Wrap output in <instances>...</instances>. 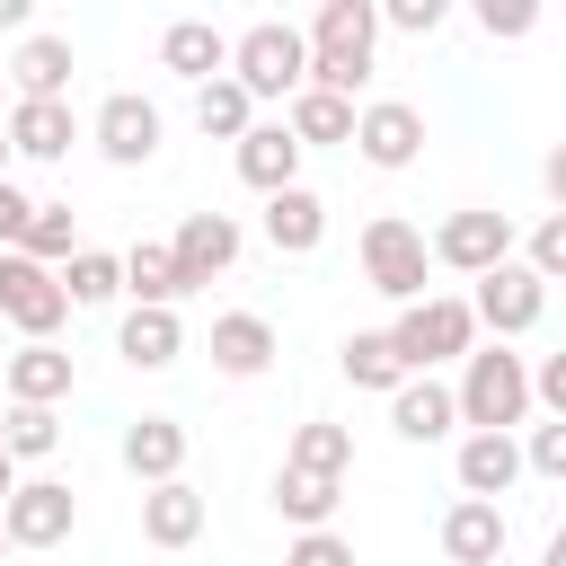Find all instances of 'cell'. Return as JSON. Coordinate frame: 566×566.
I'll return each instance as SVG.
<instances>
[{
  "label": "cell",
  "mask_w": 566,
  "mask_h": 566,
  "mask_svg": "<svg viewBox=\"0 0 566 566\" xmlns=\"http://www.w3.org/2000/svg\"><path fill=\"white\" fill-rule=\"evenodd\" d=\"M380 336H389V354L407 363V380H416V371L433 380L442 363H460V354L478 345V318H469V301H460V292H424V301H407Z\"/></svg>",
  "instance_id": "3"
},
{
  "label": "cell",
  "mask_w": 566,
  "mask_h": 566,
  "mask_svg": "<svg viewBox=\"0 0 566 566\" xmlns=\"http://www.w3.org/2000/svg\"><path fill=\"white\" fill-rule=\"evenodd\" d=\"M230 80L248 88V106H265V97H283V106H292V88L310 80V44H301V27L256 18L248 35H230Z\"/></svg>",
  "instance_id": "4"
},
{
  "label": "cell",
  "mask_w": 566,
  "mask_h": 566,
  "mask_svg": "<svg viewBox=\"0 0 566 566\" xmlns=\"http://www.w3.org/2000/svg\"><path fill=\"white\" fill-rule=\"evenodd\" d=\"M115 354H124L133 371H168V363L186 354V318H177V310H124Z\"/></svg>",
  "instance_id": "24"
},
{
  "label": "cell",
  "mask_w": 566,
  "mask_h": 566,
  "mask_svg": "<svg viewBox=\"0 0 566 566\" xmlns=\"http://www.w3.org/2000/svg\"><path fill=\"white\" fill-rule=\"evenodd\" d=\"M380 9V27H398V35H433L442 18H451V0H371Z\"/></svg>",
  "instance_id": "37"
},
{
  "label": "cell",
  "mask_w": 566,
  "mask_h": 566,
  "mask_svg": "<svg viewBox=\"0 0 566 566\" xmlns=\"http://www.w3.org/2000/svg\"><path fill=\"white\" fill-rule=\"evenodd\" d=\"M424 256L478 283L486 265H504V256H513V212H486V203H469V212H442V230L424 239Z\"/></svg>",
  "instance_id": "8"
},
{
  "label": "cell",
  "mask_w": 566,
  "mask_h": 566,
  "mask_svg": "<svg viewBox=\"0 0 566 566\" xmlns=\"http://www.w3.org/2000/svg\"><path fill=\"white\" fill-rule=\"evenodd\" d=\"M9 486H18V460H9V451H0V504H9Z\"/></svg>",
  "instance_id": "44"
},
{
  "label": "cell",
  "mask_w": 566,
  "mask_h": 566,
  "mask_svg": "<svg viewBox=\"0 0 566 566\" xmlns=\"http://www.w3.org/2000/svg\"><path fill=\"white\" fill-rule=\"evenodd\" d=\"M478 27H486L495 44H513V35L539 27V0H478Z\"/></svg>",
  "instance_id": "38"
},
{
  "label": "cell",
  "mask_w": 566,
  "mask_h": 566,
  "mask_svg": "<svg viewBox=\"0 0 566 566\" xmlns=\"http://www.w3.org/2000/svg\"><path fill=\"white\" fill-rule=\"evenodd\" d=\"M522 265H531L539 283H557V274H566V212H539V221H531V248H522Z\"/></svg>",
  "instance_id": "36"
},
{
  "label": "cell",
  "mask_w": 566,
  "mask_h": 566,
  "mask_svg": "<svg viewBox=\"0 0 566 566\" xmlns=\"http://www.w3.org/2000/svg\"><path fill=\"white\" fill-rule=\"evenodd\" d=\"M301 44H310V80L301 88H327V97L354 106V88L371 80V53H380V9L371 0H318Z\"/></svg>",
  "instance_id": "1"
},
{
  "label": "cell",
  "mask_w": 566,
  "mask_h": 566,
  "mask_svg": "<svg viewBox=\"0 0 566 566\" xmlns=\"http://www.w3.org/2000/svg\"><path fill=\"white\" fill-rule=\"evenodd\" d=\"M0 548H9V539H0Z\"/></svg>",
  "instance_id": "47"
},
{
  "label": "cell",
  "mask_w": 566,
  "mask_h": 566,
  "mask_svg": "<svg viewBox=\"0 0 566 566\" xmlns=\"http://www.w3.org/2000/svg\"><path fill=\"white\" fill-rule=\"evenodd\" d=\"M389 424H398V442H451L460 433V407H451V380H398L389 389Z\"/></svg>",
  "instance_id": "17"
},
{
  "label": "cell",
  "mask_w": 566,
  "mask_h": 566,
  "mask_svg": "<svg viewBox=\"0 0 566 566\" xmlns=\"http://www.w3.org/2000/svg\"><path fill=\"white\" fill-rule=\"evenodd\" d=\"M513 451H522V478H566V416L513 433Z\"/></svg>",
  "instance_id": "35"
},
{
  "label": "cell",
  "mask_w": 566,
  "mask_h": 566,
  "mask_svg": "<svg viewBox=\"0 0 566 566\" xmlns=\"http://www.w3.org/2000/svg\"><path fill=\"white\" fill-rule=\"evenodd\" d=\"M539 186H548V203L566 212V150H548V168H539Z\"/></svg>",
  "instance_id": "42"
},
{
  "label": "cell",
  "mask_w": 566,
  "mask_h": 566,
  "mask_svg": "<svg viewBox=\"0 0 566 566\" xmlns=\"http://www.w3.org/2000/svg\"><path fill=\"white\" fill-rule=\"evenodd\" d=\"M0 27H27V0H0Z\"/></svg>",
  "instance_id": "43"
},
{
  "label": "cell",
  "mask_w": 566,
  "mask_h": 566,
  "mask_svg": "<svg viewBox=\"0 0 566 566\" xmlns=\"http://www.w3.org/2000/svg\"><path fill=\"white\" fill-rule=\"evenodd\" d=\"M265 363H274V318L221 310V318H212V371H221V380H256Z\"/></svg>",
  "instance_id": "22"
},
{
  "label": "cell",
  "mask_w": 566,
  "mask_h": 566,
  "mask_svg": "<svg viewBox=\"0 0 566 566\" xmlns=\"http://www.w3.org/2000/svg\"><path fill=\"white\" fill-rule=\"evenodd\" d=\"M0 318L27 336V345H53V327L71 318V301H62V283H53V265H35V256H0Z\"/></svg>",
  "instance_id": "9"
},
{
  "label": "cell",
  "mask_w": 566,
  "mask_h": 566,
  "mask_svg": "<svg viewBox=\"0 0 566 566\" xmlns=\"http://www.w3.org/2000/svg\"><path fill=\"white\" fill-rule=\"evenodd\" d=\"M80 531V495L62 478H18L9 504H0V539L9 548H62Z\"/></svg>",
  "instance_id": "7"
},
{
  "label": "cell",
  "mask_w": 566,
  "mask_h": 566,
  "mask_svg": "<svg viewBox=\"0 0 566 566\" xmlns=\"http://www.w3.org/2000/svg\"><path fill=\"white\" fill-rule=\"evenodd\" d=\"M115 451H124V469H133L142 486H168V478H186V424H177V416H133Z\"/></svg>",
  "instance_id": "18"
},
{
  "label": "cell",
  "mask_w": 566,
  "mask_h": 566,
  "mask_svg": "<svg viewBox=\"0 0 566 566\" xmlns=\"http://www.w3.org/2000/svg\"><path fill=\"white\" fill-rule=\"evenodd\" d=\"M318 239H327V195H310V186L265 195V248L274 256H318Z\"/></svg>",
  "instance_id": "21"
},
{
  "label": "cell",
  "mask_w": 566,
  "mask_h": 566,
  "mask_svg": "<svg viewBox=\"0 0 566 566\" xmlns=\"http://www.w3.org/2000/svg\"><path fill=\"white\" fill-rule=\"evenodd\" d=\"M336 371H345L354 389H380V398H389V389L407 380V363L389 354V336H380V327H354V336L336 345Z\"/></svg>",
  "instance_id": "30"
},
{
  "label": "cell",
  "mask_w": 566,
  "mask_h": 566,
  "mask_svg": "<svg viewBox=\"0 0 566 566\" xmlns=\"http://www.w3.org/2000/svg\"><path fill=\"white\" fill-rule=\"evenodd\" d=\"M239 248H248V230H239L230 212H186L177 239H168V265H177L186 292H203V283H221V274L239 265Z\"/></svg>",
  "instance_id": "10"
},
{
  "label": "cell",
  "mask_w": 566,
  "mask_h": 566,
  "mask_svg": "<svg viewBox=\"0 0 566 566\" xmlns=\"http://www.w3.org/2000/svg\"><path fill=\"white\" fill-rule=\"evenodd\" d=\"M27 212H35V195H27L18 177H0V256H9L18 239H27Z\"/></svg>",
  "instance_id": "40"
},
{
  "label": "cell",
  "mask_w": 566,
  "mask_h": 566,
  "mask_svg": "<svg viewBox=\"0 0 566 566\" xmlns=\"http://www.w3.org/2000/svg\"><path fill=\"white\" fill-rule=\"evenodd\" d=\"M53 283H62V301H71V310H106V301L124 292V265H115L106 248H71V256L53 265Z\"/></svg>",
  "instance_id": "29"
},
{
  "label": "cell",
  "mask_w": 566,
  "mask_h": 566,
  "mask_svg": "<svg viewBox=\"0 0 566 566\" xmlns=\"http://www.w3.org/2000/svg\"><path fill=\"white\" fill-rule=\"evenodd\" d=\"M283 133H292L301 150H345V142H354V106H345V97H327V88H292Z\"/></svg>",
  "instance_id": "25"
},
{
  "label": "cell",
  "mask_w": 566,
  "mask_h": 566,
  "mask_svg": "<svg viewBox=\"0 0 566 566\" xmlns=\"http://www.w3.org/2000/svg\"><path fill=\"white\" fill-rule=\"evenodd\" d=\"M469 318H478L495 345H513V336H531V327L548 318V283H539L522 256H504V265H486V274H478V292H469Z\"/></svg>",
  "instance_id": "6"
},
{
  "label": "cell",
  "mask_w": 566,
  "mask_h": 566,
  "mask_svg": "<svg viewBox=\"0 0 566 566\" xmlns=\"http://www.w3.org/2000/svg\"><path fill=\"white\" fill-rule=\"evenodd\" d=\"M539 566H566V531H557V539H548V557H539Z\"/></svg>",
  "instance_id": "45"
},
{
  "label": "cell",
  "mask_w": 566,
  "mask_h": 566,
  "mask_svg": "<svg viewBox=\"0 0 566 566\" xmlns=\"http://www.w3.org/2000/svg\"><path fill=\"white\" fill-rule=\"evenodd\" d=\"M451 478H460V495H478V504L513 495V478H522V451H513V433H460V451H451Z\"/></svg>",
  "instance_id": "19"
},
{
  "label": "cell",
  "mask_w": 566,
  "mask_h": 566,
  "mask_svg": "<svg viewBox=\"0 0 566 566\" xmlns=\"http://www.w3.org/2000/svg\"><path fill=\"white\" fill-rule=\"evenodd\" d=\"M248 124H256V106H248V88H239L230 71L195 88V133H203V142H239Z\"/></svg>",
  "instance_id": "32"
},
{
  "label": "cell",
  "mask_w": 566,
  "mask_h": 566,
  "mask_svg": "<svg viewBox=\"0 0 566 566\" xmlns=\"http://www.w3.org/2000/svg\"><path fill=\"white\" fill-rule=\"evenodd\" d=\"M0 177H9V133H0Z\"/></svg>",
  "instance_id": "46"
},
{
  "label": "cell",
  "mask_w": 566,
  "mask_h": 566,
  "mask_svg": "<svg viewBox=\"0 0 566 566\" xmlns=\"http://www.w3.org/2000/svg\"><path fill=\"white\" fill-rule=\"evenodd\" d=\"M159 71H177V80H221L230 71V35L212 27V18H177V27H159Z\"/></svg>",
  "instance_id": "20"
},
{
  "label": "cell",
  "mask_w": 566,
  "mask_h": 566,
  "mask_svg": "<svg viewBox=\"0 0 566 566\" xmlns=\"http://www.w3.org/2000/svg\"><path fill=\"white\" fill-rule=\"evenodd\" d=\"M230 159H239V186H256V195H283V186H301V142L283 133V124H248L239 142H230Z\"/></svg>",
  "instance_id": "14"
},
{
  "label": "cell",
  "mask_w": 566,
  "mask_h": 566,
  "mask_svg": "<svg viewBox=\"0 0 566 566\" xmlns=\"http://www.w3.org/2000/svg\"><path fill=\"white\" fill-rule=\"evenodd\" d=\"M80 248V212L71 203H35L27 212V239H18V256H35V265H62Z\"/></svg>",
  "instance_id": "34"
},
{
  "label": "cell",
  "mask_w": 566,
  "mask_h": 566,
  "mask_svg": "<svg viewBox=\"0 0 566 566\" xmlns=\"http://www.w3.org/2000/svg\"><path fill=\"white\" fill-rule=\"evenodd\" d=\"M142 539H150V548H195V539H203V495H195L186 478L142 486Z\"/></svg>",
  "instance_id": "23"
},
{
  "label": "cell",
  "mask_w": 566,
  "mask_h": 566,
  "mask_svg": "<svg viewBox=\"0 0 566 566\" xmlns=\"http://www.w3.org/2000/svg\"><path fill=\"white\" fill-rule=\"evenodd\" d=\"M71 398V354L62 345H18L0 363V407H62Z\"/></svg>",
  "instance_id": "16"
},
{
  "label": "cell",
  "mask_w": 566,
  "mask_h": 566,
  "mask_svg": "<svg viewBox=\"0 0 566 566\" xmlns=\"http://www.w3.org/2000/svg\"><path fill=\"white\" fill-rule=\"evenodd\" d=\"M504 539H513L504 504H478V495H460V504L442 513V566H495V557H504Z\"/></svg>",
  "instance_id": "15"
},
{
  "label": "cell",
  "mask_w": 566,
  "mask_h": 566,
  "mask_svg": "<svg viewBox=\"0 0 566 566\" xmlns=\"http://www.w3.org/2000/svg\"><path fill=\"white\" fill-rule=\"evenodd\" d=\"M531 407H548V416H566V354H548V363H531Z\"/></svg>",
  "instance_id": "41"
},
{
  "label": "cell",
  "mask_w": 566,
  "mask_h": 566,
  "mask_svg": "<svg viewBox=\"0 0 566 566\" xmlns=\"http://www.w3.org/2000/svg\"><path fill=\"white\" fill-rule=\"evenodd\" d=\"M451 407H460V433H522L531 424V363L504 354V345H469Z\"/></svg>",
  "instance_id": "2"
},
{
  "label": "cell",
  "mask_w": 566,
  "mask_h": 566,
  "mask_svg": "<svg viewBox=\"0 0 566 566\" xmlns=\"http://www.w3.org/2000/svg\"><path fill=\"white\" fill-rule=\"evenodd\" d=\"M159 106L150 97H133V88H115L97 115H88V142H97V159H115V168H142V159H159Z\"/></svg>",
  "instance_id": "11"
},
{
  "label": "cell",
  "mask_w": 566,
  "mask_h": 566,
  "mask_svg": "<svg viewBox=\"0 0 566 566\" xmlns=\"http://www.w3.org/2000/svg\"><path fill=\"white\" fill-rule=\"evenodd\" d=\"M345 504V478H318V469H274V513L292 531H327V513Z\"/></svg>",
  "instance_id": "27"
},
{
  "label": "cell",
  "mask_w": 566,
  "mask_h": 566,
  "mask_svg": "<svg viewBox=\"0 0 566 566\" xmlns=\"http://www.w3.org/2000/svg\"><path fill=\"white\" fill-rule=\"evenodd\" d=\"M0 451L27 469V460H53L62 451V407H0Z\"/></svg>",
  "instance_id": "33"
},
{
  "label": "cell",
  "mask_w": 566,
  "mask_h": 566,
  "mask_svg": "<svg viewBox=\"0 0 566 566\" xmlns=\"http://www.w3.org/2000/svg\"><path fill=\"white\" fill-rule=\"evenodd\" d=\"M115 265H124L133 310H177V301H186V283H177V265H168V239H142V248H124Z\"/></svg>",
  "instance_id": "28"
},
{
  "label": "cell",
  "mask_w": 566,
  "mask_h": 566,
  "mask_svg": "<svg viewBox=\"0 0 566 566\" xmlns=\"http://www.w3.org/2000/svg\"><path fill=\"white\" fill-rule=\"evenodd\" d=\"M0 133H9V159H71L80 115H71V97H18Z\"/></svg>",
  "instance_id": "13"
},
{
  "label": "cell",
  "mask_w": 566,
  "mask_h": 566,
  "mask_svg": "<svg viewBox=\"0 0 566 566\" xmlns=\"http://www.w3.org/2000/svg\"><path fill=\"white\" fill-rule=\"evenodd\" d=\"M283 469H318V478H345V469H354V424H327V416H310V424L283 442Z\"/></svg>",
  "instance_id": "31"
},
{
  "label": "cell",
  "mask_w": 566,
  "mask_h": 566,
  "mask_svg": "<svg viewBox=\"0 0 566 566\" xmlns=\"http://www.w3.org/2000/svg\"><path fill=\"white\" fill-rule=\"evenodd\" d=\"M0 71L18 80V97H71V35H27Z\"/></svg>",
  "instance_id": "26"
},
{
  "label": "cell",
  "mask_w": 566,
  "mask_h": 566,
  "mask_svg": "<svg viewBox=\"0 0 566 566\" xmlns=\"http://www.w3.org/2000/svg\"><path fill=\"white\" fill-rule=\"evenodd\" d=\"M424 274H433L424 230H416V221H398V212H371V221H363V283H371L380 301H398V310H407V301H424V292H433Z\"/></svg>",
  "instance_id": "5"
},
{
  "label": "cell",
  "mask_w": 566,
  "mask_h": 566,
  "mask_svg": "<svg viewBox=\"0 0 566 566\" xmlns=\"http://www.w3.org/2000/svg\"><path fill=\"white\" fill-rule=\"evenodd\" d=\"M283 566H354V539H336V531H292Z\"/></svg>",
  "instance_id": "39"
},
{
  "label": "cell",
  "mask_w": 566,
  "mask_h": 566,
  "mask_svg": "<svg viewBox=\"0 0 566 566\" xmlns=\"http://www.w3.org/2000/svg\"><path fill=\"white\" fill-rule=\"evenodd\" d=\"M345 150H363L371 168H416L424 159V115L407 97H371V106H354V142Z\"/></svg>",
  "instance_id": "12"
}]
</instances>
